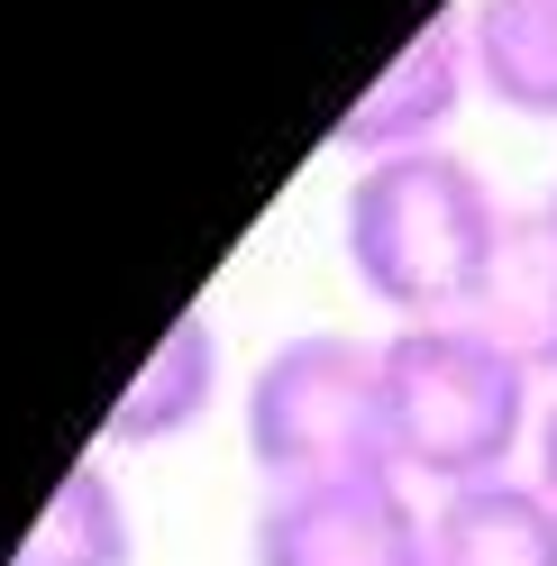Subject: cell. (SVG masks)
<instances>
[{"label":"cell","mask_w":557,"mask_h":566,"mask_svg":"<svg viewBox=\"0 0 557 566\" xmlns=\"http://www.w3.org/2000/svg\"><path fill=\"white\" fill-rule=\"evenodd\" d=\"M494 247H503V210L484 192V174L439 147L366 165L347 192V265L385 311H402V329L466 321L494 274Z\"/></svg>","instance_id":"cell-1"},{"label":"cell","mask_w":557,"mask_h":566,"mask_svg":"<svg viewBox=\"0 0 557 566\" xmlns=\"http://www.w3.org/2000/svg\"><path fill=\"white\" fill-rule=\"evenodd\" d=\"M375 357H385V430L402 475H430L448 493L503 475L521 420H530V375L494 338H475L466 321H421L393 329Z\"/></svg>","instance_id":"cell-2"},{"label":"cell","mask_w":557,"mask_h":566,"mask_svg":"<svg viewBox=\"0 0 557 566\" xmlns=\"http://www.w3.org/2000/svg\"><path fill=\"white\" fill-rule=\"evenodd\" d=\"M248 457L284 484L402 475L385 430V357L357 338H284L248 384Z\"/></svg>","instance_id":"cell-3"},{"label":"cell","mask_w":557,"mask_h":566,"mask_svg":"<svg viewBox=\"0 0 557 566\" xmlns=\"http://www.w3.org/2000/svg\"><path fill=\"white\" fill-rule=\"evenodd\" d=\"M256 566H430V512L393 475L284 484L256 512Z\"/></svg>","instance_id":"cell-4"},{"label":"cell","mask_w":557,"mask_h":566,"mask_svg":"<svg viewBox=\"0 0 557 566\" xmlns=\"http://www.w3.org/2000/svg\"><path fill=\"white\" fill-rule=\"evenodd\" d=\"M466 74H475V38H466V19L458 10H439L421 38H411L385 74L366 83V101L338 119V147L347 156H366V165H385V156H421L439 119H458V101H466Z\"/></svg>","instance_id":"cell-5"},{"label":"cell","mask_w":557,"mask_h":566,"mask_svg":"<svg viewBox=\"0 0 557 566\" xmlns=\"http://www.w3.org/2000/svg\"><path fill=\"white\" fill-rule=\"evenodd\" d=\"M475 338H494L521 375H557V220H503L494 274L466 311Z\"/></svg>","instance_id":"cell-6"},{"label":"cell","mask_w":557,"mask_h":566,"mask_svg":"<svg viewBox=\"0 0 557 566\" xmlns=\"http://www.w3.org/2000/svg\"><path fill=\"white\" fill-rule=\"evenodd\" d=\"M430 566H557V503H548V484L484 475V484L439 493Z\"/></svg>","instance_id":"cell-7"},{"label":"cell","mask_w":557,"mask_h":566,"mask_svg":"<svg viewBox=\"0 0 557 566\" xmlns=\"http://www.w3.org/2000/svg\"><path fill=\"white\" fill-rule=\"evenodd\" d=\"M220 394V338H211V311H183L165 338H156V357L137 366V384L119 394L111 411V448H156V439H183L201 411H211Z\"/></svg>","instance_id":"cell-8"},{"label":"cell","mask_w":557,"mask_h":566,"mask_svg":"<svg viewBox=\"0 0 557 566\" xmlns=\"http://www.w3.org/2000/svg\"><path fill=\"white\" fill-rule=\"evenodd\" d=\"M466 38H475V83L503 111L557 119V0H475Z\"/></svg>","instance_id":"cell-9"},{"label":"cell","mask_w":557,"mask_h":566,"mask_svg":"<svg viewBox=\"0 0 557 566\" xmlns=\"http://www.w3.org/2000/svg\"><path fill=\"white\" fill-rule=\"evenodd\" d=\"M10 566H128V512L92 457L55 484V503L38 512V530L19 539Z\"/></svg>","instance_id":"cell-10"},{"label":"cell","mask_w":557,"mask_h":566,"mask_svg":"<svg viewBox=\"0 0 557 566\" xmlns=\"http://www.w3.org/2000/svg\"><path fill=\"white\" fill-rule=\"evenodd\" d=\"M539 484H548V503H557V411L539 420Z\"/></svg>","instance_id":"cell-11"},{"label":"cell","mask_w":557,"mask_h":566,"mask_svg":"<svg viewBox=\"0 0 557 566\" xmlns=\"http://www.w3.org/2000/svg\"><path fill=\"white\" fill-rule=\"evenodd\" d=\"M548 220H557V201H548Z\"/></svg>","instance_id":"cell-12"}]
</instances>
